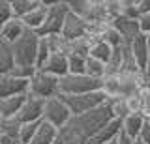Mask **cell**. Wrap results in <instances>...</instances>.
Here are the masks:
<instances>
[{"label":"cell","mask_w":150,"mask_h":144,"mask_svg":"<svg viewBox=\"0 0 150 144\" xmlns=\"http://www.w3.org/2000/svg\"><path fill=\"white\" fill-rule=\"evenodd\" d=\"M109 120H112L109 103L98 107L90 112L71 116L69 122L58 129V137H56L54 144H90V140L96 137V133Z\"/></svg>","instance_id":"obj_1"},{"label":"cell","mask_w":150,"mask_h":144,"mask_svg":"<svg viewBox=\"0 0 150 144\" xmlns=\"http://www.w3.org/2000/svg\"><path fill=\"white\" fill-rule=\"evenodd\" d=\"M38 41L40 36L36 32L26 30L17 41H13L11 47V54H13V62L15 66H30L34 67L36 64V53H38Z\"/></svg>","instance_id":"obj_2"},{"label":"cell","mask_w":150,"mask_h":144,"mask_svg":"<svg viewBox=\"0 0 150 144\" xmlns=\"http://www.w3.org/2000/svg\"><path fill=\"white\" fill-rule=\"evenodd\" d=\"M101 90V81L88 75H64L58 79V96H81Z\"/></svg>","instance_id":"obj_3"},{"label":"cell","mask_w":150,"mask_h":144,"mask_svg":"<svg viewBox=\"0 0 150 144\" xmlns=\"http://www.w3.org/2000/svg\"><path fill=\"white\" fill-rule=\"evenodd\" d=\"M64 99V103L68 105L71 116H79L84 112H90V110L98 109V107L105 105L109 101V97L103 90L98 92H90V94H81V96H60Z\"/></svg>","instance_id":"obj_4"},{"label":"cell","mask_w":150,"mask_h":144,"mask_svg":"<svg viewBox=\"0 0 150 144\" xmlns=\"http://www.w3.org/2000/svg\"><path fill=\"white\" fill-rule=\"evenodd\" d=\"M47 2V0H45ZM68 15V6H66L64 0H53V2H47V17L43 26L40 28L38 36H58L62 30L64 19Z\"/></svg>","instance_id":"obj_5"},{"label":"cell","mask_w":150,"mask_h":144,"mask_svg":"<svg viewBox=\"0 0 150 144\" xmlns=\"http://www.w3.org/2000/svg\"><path fill=\"white\" fill-rule=\"evenodd\" d=\"M69 118H71V112H69L68 105L64 103V99L60 96L43 99V114H41L43 122L51 124L56 129H60L69 122Z\"/></svg>","instance_id":"obj_6"},{"label":"cell","mask_w":150,"mask_h":144,"mask_svg":"<svg viewBox=\"0 0 150 144\" xmlns=\"http://www.w3.org/2000/svg\"><path fill=\"white\" fill-rule=\"evenodd\" d=\"M28 96L38 99H49L58 96V79L45 71H36L34 77L28 81Z\"/></svg>","instance_id":"obj_7"},{"label":"cell","mask_w":150,"mask_h":144,"mask_svg":"<svg viewBox=\"0 0 150 144\" xmlns=\"http://www.w3.org/2000/svg\"><path fill=\"white\" fill-rule=\"evenodd\" d=\"M41 114H43V99H38V97L26 94V99L17 114V120L21 124H34L41 120Z\"/></svg>","instance_id":"obj_8"},{"label":"cell","mask_w":150,"mask_h":144,"mask_svg":"<svg viewBox=\"0 0 150 144\" xmlns=\"http://www.w3.org/2000/svg\"><path fill=\"white\" fill-rule=\"evenodd\" d=\"M86 26L88 25H86L84 19L77 17L71 11H68V15H66V19H64V25H62V30H60V36L68 41H73L77 38L86 36Z\"/></svg>","instance_id":"obj_9"},{"label":"cell","mask_w":150,"mask_h":144,"mask_svg":"<svg viewBox=\"0 0 150 144\" xmlns=\"http://www.w3.org/2000/svg\"><path fill=\"white\" fill-rule=\"evenodd\" d=\"M111 26L118 32V36L122 38L124 45H129L137 36H141L143 32L139 28V21H131V19H124V17H116L111 22Z\"/></svg>","instance_id":"obj_10"},{"label":"cell","mask_w":150,"mask_h":144,"mask_svg":"<svg viewBox=\"0 0 150 144\" xmlns=\"http://www.w3.org/2000/svg\"><path fill=\"white\" fill-rule=\"evenodd\" d=\"M28 92V81H21L11 75H4L0 77V99L4 97H11V96H21Z\"/></svg>","instance_id":"obj_11"},{"label":"cell","mask_w":150,"mask_h":144,"mask_svg":"<svg viewBox=\"0 0 150 144\" xmlns=\"http://www.w3.org/2000/svg\"><path fill=\"white\" fill-rule=\"evenodd\" d=\"M45 17H47V2L45 0H40V4H38V8H34L30 13H26L25 17H23V25H25L26 30L30 32H40V28L43 26L45 22Z\"/></svg>","instance_id":"obj_12"},{"label":"cell","mask_w":150,"mask_h":144,"mask_svg":"<svg viewBox=\"0 0 150 144\" xmlns=\"http://www.w3.org/2000/svg\"><path fill=\"white\" fill-rule=\"evenodd\" d=\"M40 71H45L56 79H62L64 75H68V56L58 53H51V56L47 58V62L43 64V67Z\"/></svg>","instance_id":"obj_13"},{"label":"cell","mask_w":150,"mask_h":144,"mask_svg":"<svg viewBox=\"0 0 150 144\" xmlns=\"http://www.w3.org/2000/svg\"><path fill=\"white\" fill-rule=\"evenodd\" d=\"M120 133H122V122L116 120V118H112L96 133V137L90 140V144H105V142L116 140Z\"/></svg>","instance_id":"obj_14"},{"label":"cell","mask_w":150,"mask_h":144,"mask_svg":"<svg viewBox=\"0 0 150 144\" xmlns=\"http://www.w3.org/2000/svg\"><path fill=\"white\" fill-rule=\"evenodd\" d=\"M129 51L131 54H133L135 62H137V66L141 71H146V66H148V45H146V36L141 34L137 36L133 41L129 43Z\"/></svg>","instance_id":"obj_15"},{"label":"cell","mask_w":150,"mask_h":144,"mask_svg":"<svg viewBox=\"0 0 150 144\" xmlns=\"http://www.w3.org/2000/svg\"><path fill=\"white\" fill-rule=\"evenodd\" d=\"M26 99V94L21 96H11V97H4L0 99V120H11L17 118L19 110H21L23 103Z\"/></svg>","instance_id":"obj_16"},{"label":"cell","mask_w":150,"mask_h":144,"mask_svg":"<svg viewBox=\"0 0 150 144\" xmlns=\"http://www.w3.org/2000/svg\"><path fill=\"white\" fill-rule=\"evenodd\" d=\"M25 32H26V28H25V25H23V21L17 19V17H11L8 22H4L2 28H0V39L11 45L13 41H17Z\"/></svg>","instance_id":"obj_17"},{"label":"cell","mask_w":150,"mask_h":144,"mask_svg":"<svg viewBox=\"0 0 150 144\" xmlns=\"http://www.w3.org/2000/svg\"><path fill=\"white\" fill-rule=\"evenodd\" d=\"M120 122H122V133L128 135L131 140H135V138H139V135L143 131L146 120H144L143 114L133 112V114H128L124 120H120Z\"/></svg>","instance_id":"obj_18"},{"label":"cell","mask_w":150,"mask_h":144,"mask_svg":"<svg viewBox=\"0 0 150 144\" xmlns=\"http://www.w3.org/2000/svg\"><path fill=\"white\" fill-rule=\"evenodd\" d=\"M56 137H58V129L41 120V122L38 124V129H36L34 137H32L30 144H54Z\"/></svg>","instance_id":"obj_19"},{"label":"cell","mask_w":150,"mask_h":144,"mask_svg":"<svg viewBox=\"0 0 150 144\" xmlns=\"http://www.w3.org/2000/svg\"><path fill=\"white\" fill-rule=\"evenodd\" d=\"M19 129H21V122L17 118L2 120V138H0V144H19Z\"/></svg>","instance_id":"obj_20"},{"label":"cell","mask_w":150,"mask_h":144,"mask_svg":"<svg viewBox=\"0 0 150 144\" xmlns=\"http://www.w3.org/2000/svg\"><path fill=\"white\" fill-rule=\"evenodd\" d=\"M111 54H112V47H111V45H107L105 41H101V39L92 41L90 53H88V56H90V58L98 60V62H101V64H107V62H109V58H111Z\"/></svg>","instance_id":"obj_21"},{"label":"cell","mask_w":150,"mask_h":144,"mask_svg":"<svg viewBox=\"0 0 150 144\" xmlns=\"http://www.w3.org/2000/svg\"><path fill=\"white\" fill-rule=\"evenodd\" d=\"M13 66H15V62H13L11 47H9V43L0 39V77L8 75Z\"/></svg>","instance_id":"obj_22"},{"label":"cell","mask_w":150,"mask_h":144,"mask_svg":"<svg viewBox=\"0 0 150 144\" xmlns=\"http://www.w3.org/2000/svg\"><path fill=\"white\" fill-rule=\"evenodd\" d=\"M92 41L94 39H90L88 36H83V38H77V39L69 41V54H75V56H81V58H88Z\"/></svg>","instance_id":"obj_23"},{"label":"cell","mask_w":150,"mask_h":144,"mask_svg":"<svg viewBox=\"0 0 150 144\" xmlns=\"http://www.w3.org/2000/svg\"><path fill=\"white\" fill-rule=\"evenodd\" d=\"M9 4H11L13 17H17V19H23L26 13H30L34 8H38L40 0H9Z\"/></svg>","instance_id":"obj_24"},{"label":"cell","mask_w":150,"mask_h":144,"mask_svg":"<svg viewBox=\"0 0 150 144\" xmlns=\"http://www.w3.org/2000/svg\"><path fill=\"white\" fill-rule=\"evenodd\" d=\"M84 75L98 79V81H103V77H105V64H101V62L88 56L84 60Z\"/></svg>","instance_id":"obj_25"},{"label":"cell","mask_w":150,"mask_h":144,"mask_svg":"<svg viewBox=\"0 0 150 144\" xmlns=\"http://www.w3.org/2000/svg\"><path fill=\"white\" fill-rule=\"evenodd\" d=\"M51 56V49H49V43H47V38L40 36V41H38V53H36V71H40L43 67V64L47 62V58Z\"/></svg>","instance_id":"obj_26"},{"label":"cell","mask_w":150,"mask_h":144,"mask_svg":"<svg viewBox=\"0 0 150 144\" xmlns=\"http://www.w3.org/2000/svg\"><path fill=\"white\" fill-rule=\"evenodd\" d=\"M107 103H109V109H111V112H112V118H116V120H124L126 116L129 114V110H128V103H126L124 97H115V99H109Z\"/></svg>","instance_id":"obj_27"},{"label":"cell","mask_w":150,"mask_h":144,"mask_svg":"<svg viewBox=\"0 0 150 144\" xmlns=\"http://www.w3.org/2000/svg\"><path fill=\"white\" fill-rule=\"evenodd\" d=\"M118 17H124V19H131V21H137V19H139L137 0H120Z\"/></svg>","instance_id":"obj_28"},{"label":"cell","mask_w":150,"mask_h":144,"mask_svg":"<svg viewBox=\"0 0 150 144\" xmlns=\"http://www.w3.org/2000/svg\"><path fill=\"white\" fill-rule=\"evenodd\" d=\"M137 97L141 101V114L144 116V120H150V86H143L137 90Z\"/></svg>","instance_id":"obj_29"},{"label":"cell","mask_w":150,"mask_h":144,"mask_svg":"<svg viewBox=\"0 0 150 144\" xmlns=\"http://www.w3.org/2000/svg\"><path fill=\"white\" fill-rule=\"evenodd\" d=\"M41 122V120H40ZM40 122H34V124H21V129H19V144H30L32 137H34L36 129H38V124Z\"/></svg>","instance_id":"obj_30"},{"label":"cell","mask_w":150,"mask_h":144,"mask_svg":"<svg viewBox=\"0 0 150 144\" xmlns=\"http://www.w3.org/2000/svg\"><path fill=\"white\" fill-rule=\"evenodd\" d=\"M84 60L86 58L69 54L68 56V73L69 75H84Z\"/></svg>","instance_id":"obj_31"},{"label":"cell","mask_w":150,"mask_h":144,"mask_svg":"<svg viewBox=\"0 0 150 144\" xmlns=\"http://www.w3.org/2000/svg\"><path fill=\"white\" fill-rule=\"evenodd\" d=\"M36 73V67H30V66H13L11 71L8 75L15 77V79H21V81H30Z\"/></svg>","instance_id":"obj_32"},{"label":"cell","mask_w":150,"mask_h":144,"mask_svg":"<svg viewBox=\"0 0 150 144\" xmlns=\"http://www.w3.org/2000/svg\"><path fill=\"white\" fill-rule=\"evenodd\" d=\"M101 41H105V43H107V45H111L112 49H116V47H120V45H124V41H122V38L118 36V32L112 28L111 25L107 26V30H105V32H103Z\"/></svg>","instance_id":"obj_33"},{"label":"cell","mask_w":150,"mask_h":144,"mask_svg":"<svg viewBox=\"0 0 150 144\" xmlns=\"http://www.w3.org/2000/svg\"><path fill=\"white\" fill-rule=\"evenodd\" d=\"M11 17H13V11H11L9 0H0V28H2V25L8 22Z\"/></svg>","instance_id":"obj_34"},{"label":"cell","mask_w":150,"mask_h":144,"mask_svg":"<svg viewBox=\"0 0 150 144\" xmlns=\"http://www.w3.org/2000/svg\"><path fill=\"white\" fill-rule=\"evenodd\" d=\"M137 21H139V28H141V32H143L144 36L150 34V11L144 13V15H141Z\"/></svg>","instance_id":"obj_35"},{"label":"cell","mask_w":150,"mask_h":144,"mask_svg":"<svg viewBox=\"0 0 150 144\" xmlns=\"http://www.w3.org/2000/svg\"><path fill=\"white\" fill-rule=\"evenodd\" d=\"M139 140L143 142V144H150V124L148 122L144 124L143 131H141V135H139Z\"/></svg>","instance_id":"obj_36"},{"label":"cell","mask_w":150,"mask_h":144,"mask_svg":"<svg viewBox=\"0 0 150 144\" xmlns=\"http://www.w3.org/2000/svg\"><path fill=\"white\" fill-rule=\"evenodd\" d=\"M137 11H139V17L148 13L150 11V0H137Z\"/></svg>","instance_id":"obj_37"},{"label":"cell","mask_w":150,"mask_h":144,"mask_svg":"<svg viewBox=\"0 0 150 144\" xmlns=\"http://www.w3.org/2000/svg\"><path fill=\"white\" fill-rule=\"evenodd\" d=\"M116 144H133V140H131L128 135L120 133V135H118V138H116Z\"/></svg>","instance_id":"obj_38"},{"label":"cell","mask_w":150,"mask_h":144,"mask_svg":"<svg viewBox=\"0 0 150 144\" xmlns=\"http://www.w3.org/2000/svg\"><path fill=\"white\" fill-rule=\"evenodd\" d=\"M133 144H143V142H141L139 138H135V140H133Z\"/></svg>","instance_id":"obj_39"},{"label":"cell","mask_w":150,"mask_h":144,"mask_svg":"<svg viewBox=\"0 0 150 144\" xmlns=\"http://www.w3.org/2000/svg\"><path fill=\"white\" fill-rule=\"evenodd\" d=\"M105 144H116V140H111V142H105Z\"/></svg>","instance_id":"obj_40"},{"label":"cell","mask_w":150,"mask_h":144,"mask_svg":"<svg viewBox=\"0 0 150 144\" xmlns=\"http://www.w3.org/2000/svg\"><path fill=\"white\" fill-rule=\"evenodd\" d=\"M148 124H150V122H148Z\"/></svg>","instance_id":"obj_41"}]
</instances>
